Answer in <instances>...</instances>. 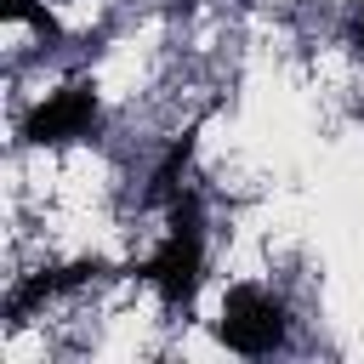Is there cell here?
Returning <instances> with one entry per match:
<instances>
[{"label":"cell","instance_id":"cell-1","mask_svg":"<svg viewBox=\"0 0 364 364\" xmlns=\"http://www.w3.org/2000/svg\"><path fill=\"white\" fill-rule=\"evenodd\" d=\"M199 273H205V233H199V199L193 193H176L171 199V233L165 245L142 262V279H154V290L176 307L199 290Z\"/></svg>","mask_w":364,"mask_h":364},{"label":"cell","instance_id":"cell-3","mask_svg":"<svg viewBox=\"0 0 364 364\" xmlns=\"http://www.w3.org/2000/svg\"><path fill=\"white\" fill-rule=\"evenodd\" d=\"M97 131V97L91 85H63L57 97H46L28 119H23V142L34 148H57V142H80Z\"/></svg>","mask_w":364,"mask_h":364},{"label":"cell","instance_id":"cell-4","mask_svg":"<svg viewBox=\"0 0 364 364\" xmlns=\"http://www.w3.org/2000/svg\"><path fill=\"white\" fill-rule=\"evenodd\" d=\"M0 17H28V23H40V28H51V17L34 6V0H0Z\"/></svg>","mask_w":364,"mask_h":364},{"label":"cell","instance_id":"cell-2","mask_svg":"<svg viewBox=\"0 0 364 364\" xmlns=\"http://www.w3.org/2000/svg\"><path fill=\"white\" fill-rule=\"evenodd\" d=\"M284 330H290V313H284L279 296H267V290H256V284L228 290L222 318H216V336H222L233 353L262 358V353H273V347L284 341Z\"/></svg>","mask_w":364,"mask_h":364},{"label":"cell","instance_id":"cell-5","mask_svg":"<svg viewBox=\"0 0 364 364\" xmlns=\"http://www.w3.org/2000/svg\"><path fill=\"white\" fill-rule=\"evenodd\" d=\"M353 46L364 51V11H358V23H353Z\"/></svg>","mask_w":364,"mask_h":364}]
</instances>
